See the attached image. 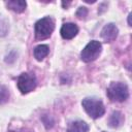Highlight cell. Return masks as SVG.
Listing matches in <instances>:
<instances>
[{"label": "cell", "mask_w": 132, "mask_h": 132, "mask_svg": "<svg viewBox=\"0 0 132 132\" xmlns=\"http://www.w3.org/2000/svg\"><path fill=\"white\" fill-rule=\"evenodd\" d=\"M55 30V22L51 16H44L38 20L34 26V32L36 39L42 40L48 38Z\"/></svg>", "instance_id": "6da1fadb"}, {"label": "cell", "mask_w": 132, "mask_h": 132, "mask_svg": "<svg viewBox=\"0 0 132 132\" xmlns=\"http://www.w3.org/2000/svg\"><path fill=\"white\" fill-rule=\"evenodd\" d=\"M106 95L110 99V101L123 102L127 100L129 97V89L127 85L124 82H111L106 90Z\"/></svg>", "instance_id": "7a4b0ae2"}, {"label": "cell", "mask_w": 132, "mask_h": 132, "mask_svg": "<svg viewBox=\"0 0 132 132\" xmlns=\"http://www.w3.org/2000/svg\"><path fill=\"white\" fill-rule=\"evenodd\" d=\"M81 105H82L85 111L92 119H98V118L102 117L105 112L103 102L98 98H94V97L85 98L81 101Z\"/></svg>", "instance_id": "3957f363"}, {"label": "cell", "mask_w": 132, "mask_h": 132, "mask_svg": "<svg viewBox=\"0 0 132 132\" xmlns=\"http://www.w3.org/2000/svg\"><path fill=\"white\" fill-rule=\"evenodd\" d=\"M102 51V44L98 40H92L90 41L81 51L80 58L84 62H92L95 61L101 54Z\"/></svg>", "instance_id": "277c9868"}, {"label": "cell", "mask_w": 132, "mask_h": 132, "mask_svg": "<svg viewBox=\"0 0 132 132\" xmlns=\"http://www.w3.org/2000/svg\"><path fill=\"white\" fill-rule=\"evenodd\" d=\"M18 88L22 94H27L36 88V77L32 73L24 72L18 77Z\"/></svg>", "instance_id": "5b68a950"}, {"label": "cell", "mask_w": 132, "mask_h": 132, "mask_svg": "<svg viewBox=\"0 0 132 132\" xmlns=\"http://www.w3.org/2000/svg\"><path fill=\"white\" fill-rule=\"evenodd\" d=\"M118 33H119L118 27L114 24L109 23L103 27V29L101 31V38L105 42H111L117 38Z\"/></svg>", "instance_id": "8992f818"}, {"label": "cell", "mask_w": 132, "mask_h": 132, "mask_svg": "<svg viewBox=\"0 0 132 132\" xmlns=\"http://www.w3.org/2000/svg\"><path fill=\"white\" fill-rule=\"evenodd\" d=\"M61 36L64 39H72L78 33V27L74 23H65L60 30Z\"/></svg>", "instance_id": "52a82bcc"}, {"label": "cell", "mask_w": 132, "mask_h": 132, "mask_svg": "<svg viewBox=\"0 0 132 132\" xmlns=\"http://www.w3.org/2000/svg\"><path fill=\"white\" fill-rule=\"evenodd\" d=\"M89 125L84 121H74L68 125L67 132H88Z\"/></svg>", "instance_id": "ba28073f"}, {"label": "cell", "mask_w": 132, "mask_h": 132, "mask_svg": "<svg viewBox=\"0 0 132 132\" xmlns=\"http://www.w3.org/2000/svg\"><path fill=\"white\" fill-rule=\"evenodd\" d=\"M124 120H125V119H124L123 113H122L121 111L116 110V111H113V112L110 114V117H109V119H108V125H109V127H111V128H119L120 126H122Z\"/></svg>", "instance_id": "9c48e42d"}, {"label": "cell", "mask_w": 132, "mask_h": 132, "mask_svg": "<svg viewBox=\"0 0 132 132\" xmlns=\"http://www.w3.org/2000/svg\"><path fill=\"white\" fill-rule=\"evenodd\" d=\"M6 6L15 12H23L26 9L27 3L24 0H10L6 2Z\"/></svg>", "instance_id": "30bf717a"}, {"label": "cell", "mask_w": 132, "mask_h": 132, "mask_svg": "<svg viewBox=\"0 0 132 132\" xmlns=\"http://www.w3.org/2000/svg\"><path fill=\"white\" fill-rule=\"evenodd\" d=\"M48 53H50V47L46 44H39V45H37L34 48V52H33L34 57H35V59L37 61L43 60L48 55Z\"/></svg>", "instance_id": "8fae6325"}, {"label": "cell", "mask_w": 132, "mask_h": 132, "mask_svg": "<svg viewBox=\"0 0 132 132\" xmlns=\"http://www.w3.org/2000/svg\"><path fill=\"white\" fill-rule=\"evenodd\" d=\"M9 90L6 86L0 85V104H5L9 100Z\"/></svg>", "instance_id": "7c38bea8"}, {"label": "cell", "mask_w": 132, "mask_h": 132, "mask_svg": "<svg viewBox=\"0 0 132 132\" xmlns=\"http://www.w3.org/2000/svg\"><path fill=\"white\" fill-rule=\"evenodd\" d=\"M87 13H88V10H87L86 7H79L78 10H77V12H76V15L79 19H82V18H85L87 15Z\"/></svg>", "instance_id": "4fadbf2b"}, {"label": "cell", "mask_w": 132, "mask_h": 132, "mask_svg": "<svg viewBox=\"0 0 132 132\" xmlns=\"http://www.w3.org/2000/svg\"><path fill=\"white\" fill-rule=\"evenodd\" d=\"M21 132H31V131H25V130H22Z\"/></svg>", "instance_id": "5bb4252c"}, {"label": "cell", "mask_w": 132, "mask_h": 132, "mask_svg": "<svg viewBox=\"0 0 132 132\" xmlns=\"http://www.w3.org/2000/svg\"><path fill=\"white\" fill-rule=\"evenodd\" d=\"M102 132H106V131H102Z\"/></svg>", "instance_id": "9a60e30c"}]
</instances>
